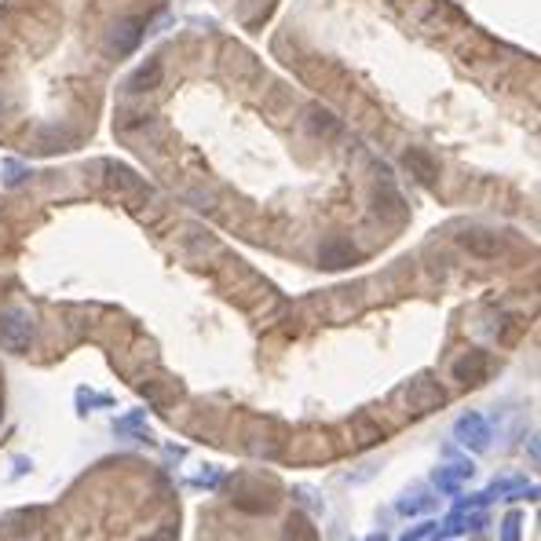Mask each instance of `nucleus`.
<instances>
[{
	"label": "nucleus",
	"instance_id": "2",
	"mask_svg": "<svg viewBox=\"0 0 541 541\" xmlns=\"http://www.w3.org/2000/svg\"><path fill=\"white\" fill-rule=\"evenodd\" d=\"M454 439H457L461 447H468L472 454H483L486 447H491V439H494V428H491V421H486L483 413L468 410V413H461L457 424H454Z\"/></svg>",
	"mask_w": 541,
	"mask_h": 541
},
{
	"label": "nucleus",
	"instance_id": "18",
	"mask_svg": "<svg viewBox=\"0 0 541 541\" xmlns=\"http://www.w3.org/2000/svg\"><path fill=\"white\" fill-rule=\"evenodd\" d=\"M300 501H307V505H315V512H322V505H326V501H322L315 491H304V486H297V491H293Z\"/></svg>",
	"mask_w": 541,
	"mask_h": 541
},
{
	"label": "nucleus",
	"instance_id": "6",
	"mask_svg": "<svg viewBox=\"0 0 541 541\" xmlns=\"http://www.w3.org/2000/svg\"><path fill=\"white\" fill-rule=\"evenodd\" d=\"M468 479H472V475H468L465 468H457V465H439L436 472H431V483H436V491H439V494H450V498L461 494V486H465Z\"/></svg>",
	"mask_w": 541,
	"mask_h": 541
},
{
	"label": "nucleus",
	"instance_id": "9",
	"mask_svg": "<svg viewBox=\"0 0 541 541\" xmlns=\"http://www.w3.org/2000/svg\"><path fill=\"white\" fill-rule=\"evenodd\" d=\"M410 395H421L417 399V410H431V406H443V388L436 381H428V377H421V381L410 385Z\"/></svg>",
	"mask_w": 541,
	"mask_h": 541
},
{
	"label": "nucleus",
	"instance_id": "7",
	"mask_svg": "<svg viewBox=\"0 0 541 541\" xmlns=\"http://www.w3.org/2000/svg\"><path fill=\"white\" fill-rule=\"evenodd\" d=\"M454 377H457V381H465V385H479L483 377H486V355H483V351L461 355V359L454 362Z\"/></svg>",
	"mask_w": 541,
	"mask_h": 541
},
{
	"label": "nucleus",
	"instance_id": "13",
	"mask_svg": "<svg viewBox=\"0 0 541 541\" xmlns=\"http://www.w3.org/2000/svg\"><path fill=\"white\" fill-rule=\"evenodd\" d=\"M118 436H129V439H139V443H150V428L143 424V413H129L114 424Z\"/></svg>",
	"mask_w": 541,
	"mask_h": 541
},
{
	"label": "nucleus",
	"instance_id": "8",
	"mask_svg": "<svg viewBox=\"0 0 541 541\" xmlns=\"http://www.w3.org/2000/svg\"><path fill=\"white\" fill-rule=\"evenodd\" d=\"M307 125H311V132L315 136H341V118L333 114V111H326V106H311L307 111Z\"/></svg>",
	"mask_w": 541,
	"mask_h": 541
},
{
	"label": "nucleus",
	"instance_id": "17",
	"mask_svg": "<svg viewBox=\"0 0 541 541\" xmlns=\"http://www.w3.org/2000/svg\"><path fill=\"white\" fill-rule=\"evenodd\" d=\"M26 176H30V169H26V165H19V161H8V165H4V183H8V187L22 183Z\"/></svg>",
	"mask_w": 541,
	"mask_h": 541
},
{
	"label": "nucleus",
	"instance_id": "4",
	"mask_svg": "<svg viewBox=\"0 0 541 541\" xmlns=\"http://www.w3.org/2000/svg\"><path fill=\"white\" fill-rule=\"evenodd\" d=\"M486 498H501V501H516V498H537V491L523 479V475H505V479H494L491 494Z\"/></svg>",
	"mask_w": 541,
	"mask_h": 541
},
{
	"label": "nucleus",
	"instance_id": "15",
	"mask_svg": "<svg viewBox=\"0 0 541 541\" xmlns=\"http://www.w3.org/2000/svg\"><path fill=\"white\" fill-rule=\"evenodd\" d=\"M486 501H491V498H486V494H457V501H454V516H468V512H479Z\"/></svg>",
	"mask_w": 541,
	"mask_h": 541
},
{
	"label": "nucleus",
	"instance_id": "5",
	"mask_svg": "<svg viewBox=\"0 0 541 541\" xmlns=\"http://www.w3.org/2000/svg\"><path fill=\"white\" fill-rule=\"evenodd\" d=\"M395 512H399V516H424V512H436V498H431V491H424V486H413V491H406V494L395 501Z\"/></svg>",
	"mask_w": 541,
	"mask_h": 541
},
{
	"label": "nucleus",
	"instance_id": "22",
	"mask_svg": "<svg viewBox=\"0 0 541 541\" xmlns=\"http://www.w3.org/2000/svg\"><path fill=\"white\" fill-rule=\"evenodd\" d=\"M0 111H4V99H0Z\"/></svg>",
	"mask_w": 541,
	"mask_h": 541
},
{
	"label": "nucleus",
	"instance_id": "14",
	"mask_svg": "<svg viewBox=\"0 0 541 541\" xmlns=\"http://www.w3.org/2000/svg\"><path fill=\"white\" fill-rule=\"evenodd\" d=\"M461 242H465L472 253H479V256L498 253V242H494L491 235H483V231H468V235H461Z\"/></svg>",
	"mask_w": 541,
	"mask_h": 541
},
{
	"label": "nucleus",
	"instance_id": "16",
	"mask_svg": "<svg viewBox=\"0 0 541 541\" xmlns=\"http://www.w3.org/2000/svg\"><path fill=\"white\" fill-rule=\"evenodd\" d=\"M519 527H523V512H505V519H501V541H519Z\"/></svg>",
	"mask_w": 541,
	"mask_h": 541
},
{
	"label": "nucleus",
	"instance_id": "3",
	"mask_svg": "<svg viewBox=\"0 0 541 541\" xmlns=\"http://www.w3.org/2000/svg\"><path fill=\"white\" fill-rule=\"evenodd\" d=\"M143 26H146V19H121V22H114L111 33H106V51H111V56H129V51H136L139 40H143Z\"/></svg>",
	"mask_w": 541,
	"mask_h": 541
},
{
	"label": "nucleus",
	"instance_id": "21",
	"mask_svg": "<svg viewBox=\"0 0 541 541\" xmlns=\"http://www.w3.org/2000/svg\"><path fill=\"white\" fill-rule=\"evenodd\" d=\"M366 541H388V537H385V530H381V534H369Z\"/></svg>",
	"mask_w": 541,
	"mask_h": 541
},
{
	"label": "nucleus",
	"instance_id": "19",
	"mask_svg": "<svg viewBox=\"0 0 541 541\" xmlns=\"http://www.w3.org/2000/svg\"><path fill=\"white\" fill-rule=\"evenodd\" d=\"M431 530H436V527H431V523H421V527H413V530H406L399 541H421V537H428Z\"/></svg>",
	"mask_w": 541,
	"mask_h": 541
},
{
	"label": "nucleus",
	"instance_id": "20",
	"mask_svg": "<svg viewBox=\"0 0 541 541\" xmlns=\"http://www.w3.org/2000/svg\"><path fill=\"white\" fill-rule=\"evenodd\" d=\"M146 541H176V530H173V527H165V530H157V534H150Z\"/></svg>",
	"mask_w": 541,
	"mask_h": 541
},
{
	"label": "nucleus",
	"instance_id": "12",
	"mask_svg": "<svg viewBox=\"0 0 541 541\" xmlns=\"http://www.w3.org/2000/svg\"><path fill=\"white\" fill-rule=\"evenodd\" d=\"M318 260H322V267H348L351 263V245L348 242H326L318 253Z\"/></svg>",
	"mask_w": 541,
	"mask_h": 541
},
{
	"label": "nucleus",
	"instance_id": "1",
	"mask_svg": "<svg viewBox=\"0 0 541 541\" xmlns=\"http://www.w3.org/2000/svg\"><path fill=\"white\" fill-rule=\"evenodd\" d=\"M33 337H37V322H33L30 311H22V307H4V311H0V341H4L12 351L30 348Z\"/></svg>",
	"mask_w": 541,
	"mask_h": 541
},
{
	"label": "nucleus",
	"instance_id": "11",
	"mask_svg": "<svg viewBox=\"0 0 541 541\" xmlns=\"http://www.w3.org/2000/svg\"><path fill=\"white\" fill-rule=\"evenodd\" d=\"M406 169H413L417 173V180L421 183H436V161H431L424 150H406Z\"/></svg>",
	"mask_w": 541,
	"mask_h": 541
},
{
	"label": "nucleus",
	"instance_id": "10",
	"mask_svg": "<svg viewBox=\"0 0 541 541\" xmlns=\"http://www.w3.org/2000/svg\"><path fill=\"white\" fill-rule=\"evenodd\" d=\"M157 81H161V63L157 59H146L132 77H129V92H146V88H157Z\"/></svg>",
	"mask_w": 541,
	"mask_h": 541
}]
</instances>
